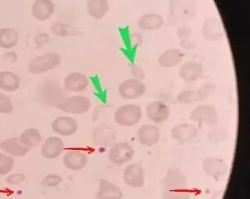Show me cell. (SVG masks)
Here are the masks:
<instances>
[{"label":"cell","instance_id":"1","mask_svg":"<svg viewBox=\"0 0 250 199\" xmlns=\"http://www.w3.org/2000/svg\"><path fill=\"white\" fill-rule=\"evenodd\" d=\"M62 63V57L55 52H46L30 60L27 71L32 75H41L57 68Z\"/></svg>","mask_w":250,"mask_h":199},{"label":"cell","instance_id":"2","mask_svg":"<svg viewBox=\"0 0 250 199\" xmlns=\"http://www.w3.org/2000/svg\"><path fill=\"white\" fill-rule=\"evenodd\" d=\"M91 100L85 96L75 95L64 98L57 103V109L73 115H82L91 109Z\"/></svg>","mask_w":250,"mask_h":199},{"label":"cell","instance_id":"3","mask_svg":"<svg viewBox=\"0 0 250 199\" xmlns=\"http://www.w3.org/2000/svg\"><path fill=\"white\" fill-rule=\"evenodd\" d=\"M114 118L115 122L121 126H134L142 120L143 111L141 108L136 104H123L117 109Z\"/></svg>","mask_w":250,"mask_h":199},{"label":"cell","instance_id":"4","mask_svg":"<svg viewBox=\"0 0 250 199\" xmlns=\"http://www.w3.org/2000/svg\"><path fill=\"white\" fill-rule=\"evenodd\" d=\"M134 149L127 142H115L110 146L108 159L114 165H123L134 159Z\"/></svg>","mask_w":250,"mask_h":199},{"label":"cell","instance_id":"5","mask_svg":"<svg viewBox=\"0 0 250 199\" xmlns=\"http://www.w3.org/2000/svg\"><path fill=\"white\" fill-rule=\"evenodd\" d=\"M121 98L125 100H137L142 98L146 92L144 81L130 78L122 82L118 88Z\"/></svg>","mask_w":250,"mask_h":199},{"label":"cell","instance_id":"6","mask_svg":"<svg viewBox=\"0 0 250 199\" xmlns=\"http://www.w3.org/2000/svg\"><path fill=\"white\" fill-rule=\"evenodd\" d=\"M202 167L204 172L216 181L223 179L229 172L227 163L218 157H210L205 159L203 161Z\"/></svg>","mask_w":250,"mask_h":199},{"label":"cell","instance_id":"7","mask_svg":"<svg viewBox=\"0 0 250 199\" xmlns=\"http://www.w3.org/2000/svg\"><path fill=\"white\" fill-rule=\"evenodd\" d=\"M190 120L199 124L213 126L218 123V112L215 107L209 104H202L192 110L190 114Z\"/></svg>","mask_w":250,"mask_h":199},{"label":"cell","instance_id":"8","mask_svg":"<svg viewBox=\"0 0 250 199\" xmlns=\"http://www.w3.org/2000/svg\"><path fill=\"white\" fill-rule=\"evenodd\" d=\"M92 142L98 147H109L116 141V132L106 124H98L92 132Z\"/></svg>","mask_w":250,"mask_h":199},{"label":"cell","instance_id":"9","mask_svg":"<svg viewBox=\"0 0 250 199\" xmlns=\"http://www.w3.org/2000/svg\"><path fill=\"white\" fill-rule=\"evenodd\" d=\"M202 37L208 41L216 42L222 40L225 37V29L221 20L211 17L205 21L201 27Z\"/></svg>","mask_w":250,"mask_h":199},{"label":"cell","instance_id":"10","mask_svg":"<svg viewBox=\"0 0 250 199\" xmlns=\"http://www.w3.org/2000/svg\"><path fill=\"white\" fill-rule=\"evenodd\" d=\"M123 180L130 187L134 189L143 187L145 185L146 181L144 168L138 163L130 164L124 170Z\"/></svg>","mask_w":250,"mask_h":199},{"label":"cell","instance_id":"11","mask_svg":"<svg viewBox=\"0 0 250 199\" xmlns=\"http://www.w3.org/2000/svg\"><path fill=\"white\" fill-rule=\"evenodd\" d=\"M52 130L62 137L73 136L78 130V123L74 118L68 116H59L52 123Z\"/></svg>","mask_w":250,"mask_h":199},{"label":"cell","instance_id":"12","mask_svg":"<svg viewBox=\"0 0 250 199\" xmlns=\"http://www.w3.org/2000/svg\"><path fill=\"white\" fill-rule=\"evenodd\" d=\"M90 80L84 73L73 72L64 79V89L68 93H82L89 88Z\"/></svg>","mask_w":250,"mask_h":199},{"label":"cell","instance_id":"13","mask_svg":"<svg viewBox=\"0 0 250 199\" xmlns=\"http://www.w3.org/2000/svg\"><path fill=\"white\" fill-rule=\"evenodd\" d=\"M146 114L148 119L156 124L165 122L171 116L168 105L163 101L155 100L150 102L146 108Z\"/></svg>","mask_w":250,"mask_h":199},{"label":"cell","instance_id":"14","mask_svg":"<svg viewBox=\"0 0 250 199\" xmlns=\"http://www.w3.org/2000/svg\"><path fill=\"white\" fill-rule=\"evenodd\" d=\"M160 138V130L154 124H144L137 132V139L139 144L144 146L150 147L157 145Z\"/></svg>","mask_w":250,"mask_h":199},{"label":"cell","instance_id":"15","mask_svg":"<svg viewBox=\"0 0 250 199\" xmlns=\"http://www.w3.org/2000/svg\"><path fill=\"white\" fill-rule=\"evenodd\" d=\"M89 161L87 154L82 150H70L63 157V163L68 170L81 171L84 170Z\"/></svg>","mask_w":250,"mask_h":199},{"label":"cell","instance_id":"16","mask_svg":"<svg viewBox=\"0 0 250 199\" xmlns=\"http://www.w3.org/2000/svg\"><path fill=\"white\" fill-rule=\"evenodd\" d=\"M64 140L59 137L47 138L41 145V155L47 159H57L64 151Z\"/></svg>","mask_w":250,"mask_h":199},{"label":"cell","instance_id":"17","mask_svg":"<svg viewBox=\"0 0 250 199\" xmlns=\"http://www.w3.org/2000/svg\"><path fill=\"white\" fill-rule=\"evenodd\" d=\"M164 189L166 190H180L187 189L188 182L186 177L179 168H170L167 172L163 181Z\"/></svg>","mask_w":250,"mask_h":199},{"label":"cell","instance_id":"18","mask_svg":"<svg viewBox=\"0 0 250 199\" xmlns=\"http://www.w3.org/2000/svg\"><path fill=\"white\" fill-rule=\"evenodd\" d=\"M55 3L53 0H35L31 12L37 20L46 21L53 16Z\"/></svg>","mask_w":250,"mask_h":199},{"label":"cell","instance_id":"19","mask_svg":"<svg viewBox=\"0 0 250 199\" xmlns=\"http://www.w3.org/2000/svg\"><path fill=\"white\" fill-rule=\"evenodd\" d=\"M0 149L2 153L13 158H22L29 153L30 149L22 145L17 138H9L0 141Z\"/></svg>","mask_w":250,"mask_h":199},{"label":"cell","instance_id":"20","mask_svg":"<svg viewBox=\"0 0 250 199\" xmlns=\"http://www.w3.org/2000/svg\"><path fill=\"white\" fill-rule=\"evenodd\" d=\"M171 134L173 139L176 141L180 143L188 142L197 137L198 129L193 124L182 123L173 127Z\"/></svg>","mask_w":250,"mask_h":199},{"label":"cell","instance_id":"21","mask_svg":"<svg viewBox=\"0 0 250 199\" xmlns=\"http://www.w3.org/2000/svg\"><path fill=\"white\" fill-rule=\"evenodd\" d=\"M179 74L184 81L191 83L196 81L203 77L204 68L202 64L198 62H187L180 67Z\"/></svg>","mask_w":250,"mask_h":199},{"label":"cell","instance_id":"22","mask_svg":"<svg viewBox=\"0 0 250 199\" xmlns=\"http://www.w3.org/2000/svg\"><path fill=\"white\" fill-rule=\"evenodd\" d=\"M123 197V190L116 184L105 179L100 180L96 195L97 199H122Z\"/></svg>","mask_w":250,"mask_h":199},{"label":"cell","instance_id":"23","mask_svg":"<svg viewBox=\"0 0 250 199\" xmlns=\"http://www.w3.org/2000/svg\"><path fill=\"white\" fill-rule=\"evenodd\" d=\"M185 58L182 50L171 48L163 52L158 59V63L162 68H172L180 65Z\"/></svg>","mask_w":250,"mask_h":199},{"label":"cell","instance_id":"24","mask_svg":"<svg viewBox=\"0 0 250 199\" xmlns=\"http://www.w3.org/2000/svg\"><path fill=\"white\" fill-rule=\"evenodd\" d=\"M138 27L144 31L155 32L160 29L164 25V19L157 13L144 14L138 20Z\"/></svg>","mask_w":250,"mask_h":199},{"label":"cell","instance_id":"25","mask_svg":"<svg viewBox=\"0 0 250 199\" xmlns=\"http://www.w3.org/2000/svg\"><path fill=\"white\" fill-rule=\"evenodd\" d=\"M21 80L16 73L11 71L0 73V89L6 93H13L21 87Z\"/></svg>","mask_w":250,"mask_h":199},{"label":"cell","instance_id":"26","mask_svg":"<svg viewBox=\"0 0 250 199\" xmlns=\"http://www.w3.org/2000/svg\"><path fill=\"white\" fill-rule=\"evenodd\" d=\"M87 12L92 18L103 20L109 10L108 0H89L86 4Z\"/></svg>","mask_w":250,"mask_h":199},{"label":"cell","instance_id":"27","mask_svg":"<svg viewBox=\"0 0 250 199\" xmlns=\"http://www.w3.org/2000/svg\"><path fill=\"white\" fill-rule=\"evenodd\" d=\"M19 33L12 27L0 28V48L10 50L15 48L19 43Z\"/></svg>","mask_w":250,"mask_h":199},{"label":"cell","instance_id":"28","mask_svg":"<svg viewBox=\"0 0 250 199\" xmlns=\"http://www.w3.org/2000/svg\"><path fill=\"white\" fill-rule=\"evenodd\" d=\"M21 142L27 149H32L37 147L43 141L41 132L35 128H29L22 132L19 138Z\"/></svg>","mask_w":250,"mask_h":199},{"label":"cell","instance_id":"29","mask_svg":"<svg viewBox=\"0 0 250 199\" xmlns=\"http://www.w3.org/2000/svg\"><path fill=\"white\" fill-rule=\"evenodd\" d=\"M52 30L55 34L59 37H70V36H76L78 34V30L68 23H54L52 27Z\"/></svg>","mask_w":250,"mask_h":199},{"label":"cell","instance_id":"30","mask_svg":"<svg viewBox=\"0 0 250 199\" xmlns=\"http://www.w3.org/2000/svg\"><path fill=\"white\" fill-rule=\"evenodd\" d=\"M176 100L179 103L183 104H191L200 101L197 90L182 91L178 94Z\"/></svg>","mask_w":250,"mask_h":199},{"label":"cell","instance_id":"31","mask_svg":"<svg viewBox=\"0 0 250 199\" xmlns=\"http://www.w3.org/2000/svg\"><path fill=\"white\" fill-rule=\"evenodd\" d=\"M15 165V159L8 154L0 152V176L9 174Z\"/></svg>","mask_w":250,"mask_h":199},{"label":"cell","instance_id":"32","mask_svg":"<svg viewBox=\"0 0 250 199\" xmlns=\"http://www.w3.org/2000/svg\"><path fill=\"white\" fill-rule=\"evenodd\" d=\"M163 199H190L191 193L187 189L180 190H166L163 192Z\"/></svg>","mask_w":250,"mask_h":199},{"label":"cell","instance_id":"33","mask_svg":"<svg viewBox=\"0 0 250 199\" xmlns=\"http://www.w3.org/2000/svg\"><path fill=\"white\" fill-rule=\"evenodd\" d=\"M13 110L12 99L4 93H0V114H11Z\"/></svg>","mask_w":250,"mask_h":199},{"label":"cell","instance_id":"34","mask_svg":"<svg viewBox=\"0 0 250 199\" xmlns=\"http://www.w3.org/2000/svg\"><path fill=\"white\" fill-rule=\"evenodd\" d=\"M63 181L62 177L57 174H47L41 181L43 186L48 188H54L59 186Z\"/></svg>","mask_w":250,"mask_h":199},{"label":"cell","instance_id":"35","mask_svg":"<svg viewBox=\"0 0 250 199\" xmlns=\"http://www.w3.org/2000/svg\"><path fill=\"white\" fill-rule=\"evenodd\" d=\"M216 85H214L213 84H205L200 87L197 91L200 96V101H203L209 98L210 96L212 95L216 92Z\"/></svg>","mask_w":250,"mask_h":199},{"label":"cell","instance_id":"36","mask_svg":"<svg viewBox=\"0 0 250 199\" xmlns=\"http://www.w3.org/2000/svg\"><path fill=\"white\" fill-rule=\"evenodd\" d=\"M130 73H131L132 78L139 80H144L146 78V73L144 68L141 66L136 63H132L130 65Z\"/></svg>","mask_w":250,"mask_h":199},{"label":"cell","instance_id":"37","mask_svg":"<svg viewBox=\"0 0 250 199\" xmlns=\"http://www.w3.org/2000/svg\"><path fill=\"white\" fill-rule=\"evenodd\" d=\"M25 179L26 177L24 174L18 173V174H8L7 179H6V181L9 185L16 186V185H19V184L23 182V181H25Z\"/></svg>","mask_w":250,"mask_h":199},{"label":"cell","instance_id":"38","mask_svg":"<svg viewBox=\"0 0 250 199\" xmlns=\"http://www.w3.org/2000/svg\"><path fill=\"white\" fill-rule=\"evenodd\" d=\"M144 43V37L140 33H133L130 35V43L134 48H138Z\"/></svg>","mask_w":250,"mask_h":199},{"label":"cell","instance_id":"39","mask_svg":"<svg viewBox=\"0 0 250 199\" xmlns=\"http://www.w3.org/2000/svg\"><path fill=\"white\" fill-rule=\"evenodd\" d=\"M192 34V29L189 27H180L177 29V36L180 40L183 39L190 38Z\"/></svg>","mask_w":250,"mask_h":199},{"label":"cell","instance_id":"40","mask_svg":"<svg viewBox=\"0 0 250 199\" xmlns=\"http://www.w3.org/2000/svg\"><path fill=\"white\" fill-rule=\"evenodd\" d=\"M180 44L185 49H191L195 47V43L190 38L180 40Z\"/></svg>","mask_w":250,"mask_h":199}]
</instances>
